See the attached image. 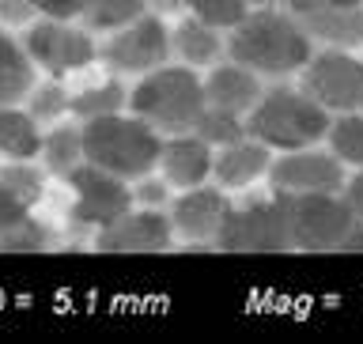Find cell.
<instances>
[{
    "instance_id": "1",
    "label": "cell",
    "mask_w": 363,
    "mask_h": 344,
    "mask_svg": "<svg viewBox=\"0 0 363 344\" xmlns=\"http://www.w3.org/2000/svg\"><path fill=\"white\" fill-rule=\"evenodd\" d=\"M314 42L306 27L288 8H261L246 11L242 23L227 30V57L257 72L265 84L272 79H295L311 61Z\"/></svg>"
},
{
    "instance_id": "2",
    "label": "cell",
    "mask_w": 363,
    "mask_h": 344,
    "mask_svg": "<svg viewBox=\"0 0 363 344\" xmlns=\"http://www.w3.org/2000/svg\"><path fill=\"white\" fill-rule=\"evenodd\" d=\"M329 113L322 102H314L295 79H272L246 113V133L269 144L272 152H295V148L325 144Z\"/></svg>"
},
{
    "instance_id": "3",
    "label": "cell",
    "mask_w": 363,
    "mask_h": 344,
    "mask_svg": "<svg viewBox=\"0 0 363 344\" xmlns=\"http://www.w3.org/2000/svg\"><path fill=\"white\" fill-rule=\"evenodd\" d=\"M204 106H208V99H204V72L182 61L159 65L152 72H144L140 79H133V87H129V110L163 136L197 129Z\"/></svg>"
},
{
    "instance_id": "4",
    "label": "cell",
    "mask_w": 363,
    "mask_h": 344,
    "mask_svg": "<svg viewBox=\"0 0 363 344\" xmlns=\"http://www.w3.org/2000/svg\"><path fill=\"white\" fill-rule=\"evenodd\" d=\"M79 125H84V163L110 170V174H118L125 182L159 167L163 133H155L133 110L102 113V118H87Z\"/></svg>"
},
{
    "instance_id": "5",
    "label": "cell",
    "mask_w": 363,
    "mask_h": 344,
    "mask_svg": "<svg viewBox=\"0 0 363 344\" xmlns=\"http://www.w3.org/2000/svg\"><path fill=\"white\" fill-rule=\"evenodd\" d=\"M238 197L242 201H231V209H227L216 250H223V254H284V250H291L284 193L257 186Z\"/></svg>"
},
{
    "instance_id": "6",
    "label": "cell",
    "mask_w": 363,
    "mask_h": 344,
    "mask_svg": "<svg viewBox=\"0 0 363 344\" xmlns=\"http://www.w3.org/2000/svg\"><path fill=\"white\" fill-rule=\"evenodd\" d=\"M19 38L42 76L76 79L91 68H99V34L79 19L34 16L27 27H19Z\"/></svg>"
},
{
    "instance_id": "7",
    "label": "cell",
    "mask_w": 363,
    "mask_h": 344,
    "mask_svg": "<svg viewBox=\"0 0 363 344\" xmlns=\"http://www.w3.org/2000/svg\"><path fill=\"white\" fill-rule=\"evenodd\" d=\"M170 61V19L147 8L121 27L99 34V68L121 76V79H140L144 72Z\"/></svg>"
},
{
    "instance_id": "8",
    "label": "cell",
    "mask_w": 363,
    "mask_h": 344,
    "mask_svg": "<svg viewBox=\"0 0 363 344\" xmlns=\"http://www.w3.org/2000/svg\"><path fill=\"white\" fill-rule=\"evenodd\" d=\"M288 197V193H284ZM356 227V209L345 193H299L288 197V235L299 254H340L348 231Z\"/></svg>"
},
{
    "instance_id": "9",
    "label": "cell",
    "mask_w": 363,
    "mask_h": 344,
    "mask_svg": "<svg viewBox=\"0 0 363 344\" xmlns=\"http://www.w3.org/2000/svg\"><path fill=\"white\" fill-rule=\"evenodd\" d=\"M306 95L322 102L329 113L363 110V50H329L314 45L311 61L295 76Z\"/></svg>"
},
{
    "instance_id": "10",
    "label": "cell",
    "mask_w": 363,
    "mask_h": 344,
    "mask_svg": "<svg viewBox=\"0 0 363 344\" xmlns=\"http://www.w3.org/2000/svg\"><path fill=\"white\" fill-rule=\"evenodd\" d=\"M61 186L68 189V220L84 231H102L106 223H113L118 216H125L133 209V189L129 182L110 174V170H99L91 163H79L76 170H68L61 178Z\"/></svg>"
},
{
    "instance_id": "11",
    "label": "cell",
    "mask_w": 363,
    "mask_h": 344,
    "mask_svg": "<svg viewBox=\"0 0 363 344\" xmlns=\"http://www.w3.org/2000/svg\"><path fill=\"white\" fill-rule=\"evenodd\" d=\"M352 170L329 152L325 144L295 148V152H272V167L265 186L288 197L299 193H345Z\"/></svg>"
},
{
    "instance_id": "12",
    "label": "cell",
    "mask_w": 363,
    "mask_h": 344,
    "mask_svg": "<svg viewBox=\"0 0 363 344\" xmlns=\"http://www.w3.org/2000/svg\"><path fill=\"white\" fill-rule=\"evenodd\" d=\"M227 209H231V193H223L216 182H204V186H193V189H178L174 201L167 204L178 246H197V250L216 246L220 227L227 220Z\"/></svg>"
},
{
    "instance_id": "13",
    "label": "cell",
    "mask_w": 363,
    "mask_h": 344,
    "mask_svg": "<svg viewBox=\"0 0 363 344\" xmlns=\"http://www.w3.org/2000/svg\"><path fill=\"white\" fill-rule=\"evenodd\" d=\"M99 254H163V250H174V227H170L167 209H140L133 204L125 216H118L113 223H106L102 231H95Z\"/></svg>"
},
{
    "instance_id": "14",
    "label": "cell",
    "mask_w": 363,
    "mask_h": 344,
    "mask_svg": "<svg viewBox=\"0 0 363 344\" xmlns=\"http://www.w3.org/2000/svg\"><path fill=\"white\" fill-rule=\"evenodd\" d=\"M272 167V148L261 144L257 136H242V140H231L223 148H216L212 155V182L223 193H250L257 186H265Z\"/></svg>"
},
{
    "instance_id": "15",
    "label": "cell",
    "mask_w": 363,
    "mask_h": 344,
    "mask_svg": "<svg viewBox=\"0 0 363 344\" xmlns=\"http://www.w3.org/2000/svg\"><path fill=\"white\" fill-rule=\"evenodd\" d=\"M212 155H216V148L201 133H193V129L174 133V136H163V152H159L155 170L174 186V193L193 189V186L212 182Z\"/></svg>"
},
{
    "instance_id": "16",
    "label": "cell",
    "mask_w": 363,
    "mask_h": 344,
    "mask_svg": "<svg viewBox=\"0 0 363 344\" xmlns=\"http://www.w3.org/2000/svg\"><path fill=\"white\" fill-rule=\"evenodd\" d=\"M223 57H227V30L189 16V11L170 19V61H182V65L197 68V72H208Z\"/></svg>"
},
{
    "instance_id": "17",
    "label": "cell",
    "mask_w": 363,
    "mask_h": 344,
    "mask_svg": "<svg viewBox=\"0 0 363 344\" xmlns=\"http://www.w3.org/2000/svg\"><path fill=\"white\" fill-rule=\"evenodd\" d=\"M261 91H265V79L257 72H250L246 65L231 61V57L216 61L204 72V99L216 110H231V113H242L246 118L254 110V102L261 99Z\"/></svg>"
},
{
    "instance_id": "18",
    "label": "cell",
    "mask_w": 363,
    "mask_h": 344,
    "mask_svg": "<svg viewBox=\"0 0 363 344\" xmlns=\"http://www.w3.org/2000/svg\"><path fill=\"white\" fill-rule=\"evenodd\" d=\"M79 84L72 87V118L87 121V118H102V113H121L129 110V79L113 76L102 68L99 76H76Z\"/></svg>"
},
{
    "instance_id": "19",
    "label": "cell",
    "mask_w": 363,
    "mask_h": 344,
    "mask_svg": "<svg viewBox=\"0 0 363 344\" xmlns=\"http://www.w3.org/2000/svg\"><path fill=\"white\" fill-rule=\"evenodd\" d=\"M38 76L42 72H38V65L30 61L19 30L8 27V23H0V106H4V102H23Z\"/></svg>"
},
{
    "instance_id": "20",
    "label": "cell",
    "mask_w": 363,
    "mask_h": 344,
    "mask_svg": "<svg viewBox=\"0 0 363 344\" xmlns=\"http://www.w3.org/2000/svg\"><path fill=\"white\" fill-rule=\"evenodd\" d=\"M38 159L50 170V178H57V182L84 163V125H79V118H65L57 125H45Z\"/></svg>"
},
{
    "instance_id": "21",
    "label": "cell",
    "mask_w": 363,
    "mask_h": 344,
    "mask_svg": "<svg viewBox=\"0 0 363 344\" xmlns=\"http://www.w3.org/2000/svg\"><path fill=\"white\" fill-rule=\"evenodd\" d=\"M42 125L23 102L0 106V159H38L42 155Z\"/></svg>"
},
{
    "instance_id": "22",
    "label": "cell",
    "mask_w": 363,
    "mask_h": 344,
    "mask_svg": "<svg viewBox=\"0 0 363 344\" xmlns=\"http://www.w3.org/2000/svg\"><path fill=\"white\" fill-rule=\"evenodd\" d=\"M23 106L34 113V121L42 125H57L65 118H72V84L68 79H57V76H38L34 87L27 91Z\"/></svg>"
},
{
    "instance_id": "23",
    "label": "cell",
    "mask_w": 363,
    "mask_h": 344,
    "mask_svg": "<svg viewBox=\"0 0 363 344\" xmlns=\"http://www.w3.org/2000/svg\"><path fill=\"white\" fill-rule=\"evenodd\" d=\"M0 186H8L23 204L38 209L50 189V170L42 167V159H0Z\"/></svg>"
},
{
    "instance_id": "24",
    "label": "cell",
    "mask_w": 363,
    "mask_h": 344,
    "mask_svg": "<svg viewBox=\"0 0 363 344\" xmlns=\"http://www.w3.org/2000/svg\"><path fill=\"white\" fill-rule=\"evenodd\" d=\"M325 148L352 170V174L363 170V110L333 113L329 133H325Z\"/></svg>"
},
{
    "instance_id": "25",
    "label": "cell",
    "mask_w": 363,
    "mask_h": 344,
    "mask_svg": "<svg viewBox=\"0 0 363 344\" xmlns=\"http://www.w3.org/2000/svg\"><path fill=\"white\" fill-rule=\"evenodd\" d=\"M147 11V0H84V16L79 23H87L95 34H106L121 23H129Z\"/></svg>"
},
{
    "instance_id": "26",
    "label": "cell",
    "mask_w": 363,
    "mask_h": 344,
    "mask_svg": "<svg viewBox=\"0 0 363 344\" xmlns=\"http://www.w3.org/2000/svg\"><path fill=\"white\" fill-rule=\"evenodd\" d=\"M193 133H201L212 148H223V144L242 140V136H246V118H242V113H231V110L204 106V113H201V121H197V129H193Z\"/></svg>"
},
{
    "instance_id": "27",
    "label": "cell",
    "mask_w": 363,
    "mask_h": 344,
    "mask_svg": "<svg viewBox=\"0 0 363 344\" xmlns=\"http://www.w3.org/2000/svg\"><path fill=\"white\" fill-rule=\"evenodd\" d=\"M182 11H189V16L212 23L220 30H231L235 23H242L250 8H246V0H182Z\"/></svg>"
},
{
    "instance_id": "28",
    "label": "cell",
    "mask_w": 363,
    "mask_h": 344,
    "mask_svg": "<svg viewBox=\"0 0 363 344\" xmlns=\"http://www.w3.org/2000/svg\"><path fill=\"white\" fill-rule=\"evenodd\" d=\"M129 189H133V204H140V209H167L174 201V186L159 170H147V174L133 178Z\"/></svg>"
},
{
    "instance_id": "29",
    "label": "cell",
    "mask_w": 363,
    "mask_h": 344,
    "mask_svg": "<svg viewBox=\"0 0 363 344\" xmlns=\"http://www.w3.org/2000/svg\"><path fill=\"white\" fill-rule=\"evenodd\" d=\"M45 246H50V227L38 223L34 216L19 227V231L0 238V250H16V254H23V250H45Z\"/></svg>"
},
{
    "instance_id": "30",
    "label": "cell",
    "mask_w": 363,
    "mask_h": 344,
    "mask_svg": "<svg viewBox=\"0 0 363 344\" xmlns=\"http://www.w3.org/2000/svg\"><path fill=\"white\" fill-rule=\"evenodd\" d=\"M30 216H34L30 204H23V201H19L8 186H0V238L11 235V231H19V227L27 223Z\"/></svg>"
},
{
    "instance_id": "31",
    "label": "cell",
    "mask_w": 363,
    "mask_h": 344,
    "mask_svg": "<svg viewBox=\"0 0 363 344\" xmlns=\"http://www.w3.org/2000/svg\"><path fill=\"white\" fill-rule=\"evenodd\" d=\"M30 11L45 19H79L84 16V0H30Z\"/></svg>"
},
{
    "instance_id": "32",
    "label": "cell",
    "mask_w": 363,
    "mask_h": 344,
    "mask_svg": "<svg viewBox=\"0 0 363 344\" xmlns=\"http://www.w3.org/2000/svg\"><path fill=\"white\" fill-rule=\"evenodd\" d=\"M34 19L30 11V0H0V23H8V27H27V23Z\"/></svg>"
},
{
    "instance_id": "33",
    "label": "cell",
    "mask_w": 363,
    "mask_h": 344,
    "mask_svg": "<svg viewBox=\"0 0 363 344\" xmlns=\"http://www.w3.org/2000/svg\"><path fill=\"white\" fill-rule=\"evenodd\" d=\"M345 197L352 201V209H356V220H363V170H356V174H348Z\"/></svg>"
},
{
    "instance_id": "34",
    "label": "cell",
    "mask_w": 363,
    "mask_h": 344,
    "mask_svg": "<svg viewBox=\"0 0 363 344\" xmlns=\"http://www.w3.org/2000/svg\"><path fill=\"white\" fill-rule=\"evenodd\" d=\"M340 254H363V220H356V227L348 231L345 246H340Z\"/></svg>"
},
{
    "instance_id": "35",
    "label": "cell",
    "mask_w": 363,
    "mask_h": 344,
    "mask_svg": "<svg viewBox=\"0 0 363 344\" xmlns=\"http://www.w3.org/2000/svg\"><path fill=\"white\" fill-rule=\"evenodd\" d=\"M147 8L159 11V16H167V19L182 16V0H147Z\"/></svg>"
},
{
    "instance_id": "36",
    "label": "cell",
    "mask_w": 363,
    "mask_h": 344,
    "mask_svg": "<svg viewBox=\"0 0 363 344\" xmlns=\"http://www.w3.org/2000/svg\"><path fill=\"white\" fill-rule=\"evenodd\" d=\"M284 0H246V8L250 11H261V8H280Z\"/></svg>"
},
{
    "instance_id": "37",
    "label": "cell",
    "mask_w": 363,
    "mask_h": 344,
    "mask_svg": "<svg viewBox=\"0 0 363 344\" xmlns=\"http://www.w3.org/2000/svg\"><path fill=\"white\" fill-rule=\"evenodd\" d=\"M329 4H340V8H363V0H329Z\"/></svg>"
}]
</instances>
